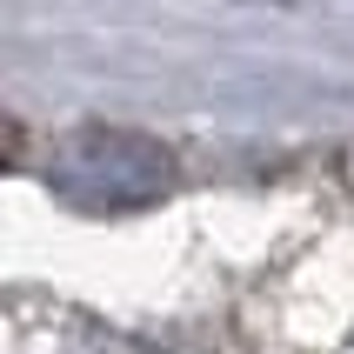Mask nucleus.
<instances>
[{
	"mask_svg": "<svg viewBox=\"0 0 354 354\" xmlns=\"http://www.w3.org/2000/svg\"><path fill=\"white\" fill-rule=\"evenodd\" d=\"M60 194L74 207H94V214H120V207H147V201L167 187V154L140 134H120V127H87L54 154L47 167Z\"/></svg>",
	"mask_w": 354,
	"mask_h": 354,
	"instance_id": "f257e3e1",
	"label": "nucleus"
}]
</instances>
